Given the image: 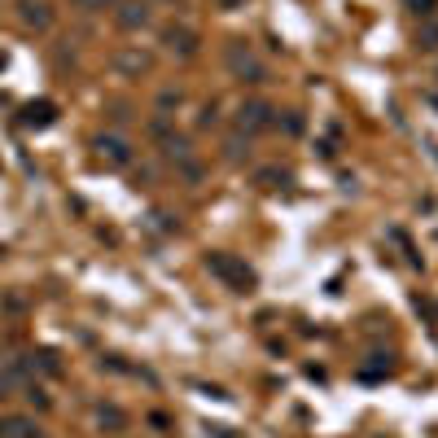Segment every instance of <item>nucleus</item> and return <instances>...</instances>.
<instances>
[{"label":"nucleus","mask_w":438,"mask_h":438,"mask_svg":"<svg viewBox=\"0 0 438 438\" xmlns=\"http://www.w3.org/2000/svg\"><path fill=\"white\" fill-rule=\"evenodd\" d=\"M96 421H101V425H115V430H119V425H123V412H119V408H101V412H96Z\"/></svg>","instance_id":"nucleus-13"},{"label":"nucleus","mask_w":438,"mask_h":438,"mask_svg":"<svg viewBox=\"0 0 438 438\" xmlns=\"http://www.w3.org/2000/svg\"><path fill=\"white\" fill-rule=\"evenodd\" d=\"M18 13H22V22L36 27V31H44L48 22H53V13H48L44 0H18Z\"/></svg>","instance_id":"nucleus-7"},{"label":"nucleus","mask_w":438,"mask_h":438,"mask_svg":"<svg viewBox=\"0 0 438 438\" xmlns=\"http://www.w3.org/2000/svg\"><path fill=\"white\" fill-rule=\"evenodd\" d=\"M408 5H412L416 13H425V18H430V13H434V0H408Z\"/></svg>","instance_id":"nucleus-16"},{"label":"nucleus","mask_w":438,"mask_h":438,"mask_svg":"<svg viewBox=\"0 0 438 438\" xmlns=\"http://www.w3.org/2000/svg\"><path fill=\"white\" fill-rule=\"evenodd\" d=\"M119 66H123V71H145V66H149V57H145V53H123Z\"/></svg>","instance_id":"nucleus-12"},{"label":"nucleus","mask_w":438,"mask_h":438,"mask_svg":"<svg viewBox=\"0 0 438 438\" xmlns=\"http://www.w3.org/2000/svg\"><path fill=\"white\" fill-rule=\"evenodd\" d=\"M277 180H285V171H258V184L263 189H277Z\"/></svg>","instance_id":"nucleus-15"},{"label":"nucleus","mask_w":438,"mask_h":438,"mask_svg":"<svg viewBox=\"0 0 438 438\" xmlns=\"http://www.w3.org/2000/svg\"><path fill=\"white\" fill-rule=\"evenodd\" d=\"M206 268L233 289H254V281H258L254 268L246 263V258H237V254H206Z\"/></svg>","instance_id":"nucleus-1"},{"label":"nucleus","mask_w":438,"mask_h":438,"mask_svg":"<svg viewBox=\"0 0 438 438\" xmlns=\"http://www.w3.org/2000/svg\"><path fill=\"white\" fill-rule=\"evenodd\" d=\"M0 254H5V250H0Z\"/></svg>","instance_id":"nucleus-19"},{"label":"nucleus","mask_w":438,"mask_h":438,"mask_svg":"<svg viewBox=\"0 0 438 438\" xmlns=\"http://www.w3.org/2000/svg\"><path fill=\"white\" fill-rule=\"evenodd\" d=\"M40 368H44V372H61V364H57L53 351H40Z\"/></svg>","instance_id":"nucleus-14"},{"label":"nucleus","mask_w":438,"mask_h":438,"mask_svg":"<svg viewBox=\"0 0 438 438\" xmlns=\"http://www.w3.org/2000/svg\"><path fill=\"white\" fill-rule=\"evenodd\" d=\"M224 154H228L233 162H241V158L250 154V136H246V132H241V136H228V145H224Z\"/></svg>","instance_id":"nucleus-10"},{"label":"nucleus","mask_w":438,"mask_h":438,"mask_svg":"<svg viewBox=\"0 0 438 438\" xmlns=\"http://www.w3.org/2000/svg\"><path fill=\"white\" fill-rule=\"evenodd\" d=\"M53 119H57V105H53V101H36V105L22 110V123H27V127H48Z\"/></svg>","instance_id":"nucleus-9"},{"label":"nucleus","mask_w":438,"mask_h":438,"mask_svg":"<svg viewBox=\"0 0 438 438\" xmlns=\"http://www.w3.org/2000/svg\"><path fill=\"white\" fill-rule=\"evenodd\" d=\"M416 44H421V48H438V22H425V27H421V31H416Z\"/></svg>","instance_id":"nucleus-11"},{"label":"nucleus","mask_w":438,"mask_h":438,"mask_svg":"<svg viewBox=\"0 0 438 438\" xmlns=\"http://www.w3.org/2000/svg\"><path fill=\"white\" fill-rule=\"evenodd\" d=\"M79 9H105V5H115V0H75Z\"/></svg>","instance_id":"nucleus-17"},{"label":"nucleus","mask_w":438,"mask_h":438,"mask_svg":"<svg viewBox=\"0 0 438 438\" xmlns=\"http://www.w3.org/2000/svg\"><path fill=\"white\" fill-rule=\"evenodd\" d=\"M237 127L246 136H254V132H268V127H277V110H272L268 101H246L237 110Z\"/></svg>","instance_id":"nucleus-3"},{"label":"nucleus","mask_w":438,"mask_h":438,"mask_svg":"<svg viewBox=\"0 0 438 438\" xmlns=\"http://www.w3.org/2000/svg\"><path fill=\"white\" fill-rule=\"evenodd\" d=\"M149 22V5H140V0H127V5H119V27L123 31H136Z\"/></svg>","instance_id":"nucleus-8"},{"label":"nucleus","mask_w":438,"mask_h":438,"mask_svg":"<svg viewBox=\"0 0 438 438\" xmlns=\"http://www.w3.org/2000/svg\"><path fill=\"white\" fill-rule=\"evenodd\" d=\"M96 154H101L110 167H127V162H132V149H127V140H119V136H96Z\"/></svg>","instance_id":"nucleus-4"},{"label":"nucleus","mask_w":438,"mask_h":438,"mask_svg":"<svg viewBox=\"0 0 438 438\" xmlns=\"http://www.w3.org/2000/svg\"><path fill=\"white\" fill-rule=\"evenodd\" d=\"M162 44H167L171 53H180V57H193V53H198V36H193V31H184V27H167V31H162Z\"/></svg>","instance_id":"nucleus-5"},{"label":"nucleus","mask_w":438,"mask_h":438,"mask_svg":"<svg viewBox=\"0 0 438 438\" xmlns=\"http://www.w3.org/2000/svg\"><path fill=\"white\" fill-rule=\"evenodd\" d=\"M224 61H228V71L241 79V84H268V66L250 53V44H228V53H224Z\"/></svg>","instance_id":"nucleus-2"},{"label":"nucleus","mask_w":438,"mask_h":438,"mask_svg":"<svg viewBox=\"0 0 438 438\" xmlns=\"http://www.w3.org/2000/svg\"><path fill=\"white\" fill-rule=\"evenodd\" d=\"M0 438H44V434L27 416H0Z\"/></svg>","instance_id":"nucleus-6"},{"label":"nucleus","mask_w":438,"mask_h":438,"mask_svg":"<svg viewBox=\"0 0 438 438\" xmlns=\"http://www.w3.org/2000/svg\"><path fill=\"white\" fill-rule=\"evenodd\" d=\"M215 119H219V115H215V105H206V110H202V119H198V123H202V127H210V123H215Z\"/></svg>","instance_id":"nucleus-18"}]
</instances>
